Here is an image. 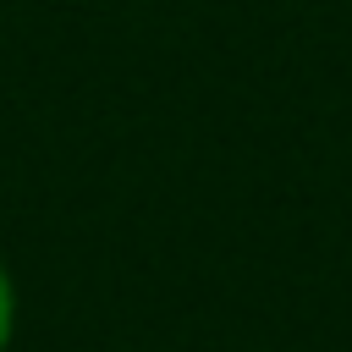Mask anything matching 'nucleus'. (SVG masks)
Masks as SVG:
<instances>
[{"mask_svg":"<svg viewBox=\"0 0 352 352\" xmlns=\"http://www.w3.org/2000/svg\"><path fill=\"white\" fill-rule=\"evenodd\" d=\"M11 336H16V280L0 258V352H11Z\"/></svg>","mask_w":352,"mask_h":352,"instance_id":"f257e3e1","label":"nucleus"}]
</instances>
